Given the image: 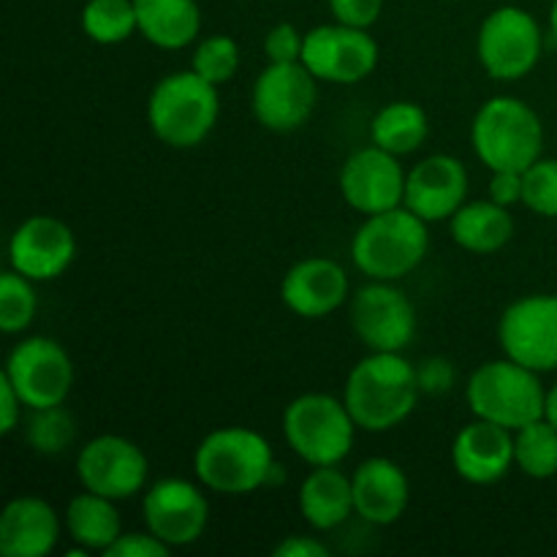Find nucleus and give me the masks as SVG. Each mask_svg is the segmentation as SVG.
I'll use <instances>...</instances> for the list:
<instances>
[{
  "label": "nucleus",
  "instance_id": "1",
  "mask_svg": "<svg viewBox=\"0 0 557 557\" xmlns=\"http://www.w3.org/2000/svg\"><path fill=\"white\" fill-rule=\"evenodd\" d=\"M419 389L417 364L400 351H370L359 359L343 386V403L364 433H389L413 411Z\"/></svg>",
  "mask_w": 557,
  "mask_h": 557
},
{
  "label": "nucleus",
  "instance_id": "2",
  "mask_svg": "<svg viewBox=\"0 0 557 557\" xmlns=\"http://www.w3.org/2000/svg\"><path fill=\"white\" fill-rule=\"evenodd\" d=\"M196 479L205 490L226 498L250 495L281 479L270 441L253 428H218L194 451Z\"/></svg>",
  "mask_w": 557,
  "mask_h": 557
},
{
  "label": "nucleus",
  "instance_id": "3",
  "mask_svg": "<svg viewBox=\"0 0 557 557\" xmlns=\"http://www.w3.org/2000/svg\"><path fill=\"white\" fill-rule=\"evenodd\" d=\"M221 96L212 82L194 69L158 79L147 98V125L152 136L174 150H194L215 131Z\"/></svg>",
  "mask_w": 557,
  "mask_h": 557
},
{
  "label": "nucleus",
  "instance_id": "4",
  "mask_svg": "<svg viewBox=\"0 0 557 557\" xmlns=\"http://www.w3.org/2000/svg\"><path fill=\"white\" fill-rule=\"evenodd\" d=\"M471 145L490 172H525L544 156V123L522 98L495 96L473 114Z\"/></svg>",
  "mask_w": 557,
  "mask_h": 557
},
{
  "label": "nucleus",
  "instance_id": "5",
  "mask_svg": "<svg viewBox=\"0 0 557 557\" xmlns=\"http://www.w3.org/2000/svg\"><path fill=\"white\" fill-rule=\"evenodd\" d=\"M430 250L428 221L408 207L364 218L351 239V261L370 281H403Z\"/></svg>",
  "mask_w": 557,
  "mask_h": 557
},
{
  "label": "nucleus",
  "instance_id": "6",
  "mask_svg": "<svg viewBox=\"0 0 557 557\" xmlns=\"http://www.w3.org/2000/svg\"><path fill=\"white\" fill-rule=\"evenodd\" d=\"M539 375L509 357L479 364L466 384V403L473 419L500 424L511 433L542 419L547 389Z\"/></svg>",
  "mask_w": 557,
  "mask_h": 557
},
{
  "label": "nucleus",
  "instance_id": "7",
  "mask_svg": "<svg viewBox=\"0 0 557 557\" xmlns=\"http://www.w3.org/2000/svg\"><path fill=\"white\" fill-rule=\"evenodd\" d=\"M357 430L343 397L324 392H305L283 411L288 449L310 468L341 466L351 455Z\"/></svg>",
  "mask_w": 557,
  "mask_h": 557
},
{
  "label": "nucleus",
  "instance_id": "8",
  "mask_svg": "<svg viewBox=\"0 0 557 557\" xmlns=\"http://www.w3.org/2000/svg\"><path fill=\"white\" fill-rule=\"evenodd\" d=\"M544 52L542 25L520 5H500L484 16L476 36V54L487 76L517 82L531 74Z\"/></svg>",
  "mask_w": 557,
  "mask_h": 557
},
{
  "label": "nucleus",
  "instance_id": "9",
  "mask_svg": "<svg viewBox=\"0 0 557 557\" xmlns=\"http://www.w3.org/2000/svg\"><path fill=\"white\" fill-rule=\"evenodd\" d=\"M3 375L27 411L63 406L74 389V362L69 351L44 335L22 337L5 357Z\"/></svg>",
  "mask_w": 557,
  "mask_h": 557
},
{
  "label": "nucleus",
  "instance_id": "10",
  "mask_svg": "<svg viewBox=\"0 0 557 557\" xmlns=\"http://www.w3.org/2000/svg\"><path fill=\"white\" fill-rule=\"evenodd\" d=\"M82 490L112 500H128L145 493L150 482V460L145 449L125 435H96L79 449L74 462Z\"/></svg>",
  "mask_w": 557,
  "mask_h": 557
},
{
  "label": "nucleus",
  "instance_id": "11",
  "mask_svg": "<svg viewBox=\"0 0 557 557\" xmlns=\"http://www.w3.org/2000/svg\"><path fill=\"white\" fill-rule=\"evenodd\" d=\"M141 520L152 536L172 549L190 547L210 525V500L205 487L188 479L169 476L147 484L141 495Z\"/></svg>",
  "mask_w": 557,
  "mask_h": 557
},
{
  "label": "nucleus",
  "instance_id": "12",
  "mask_svg": "<svg viewBox=\"0 0 557 557\" xmlns=\"http://www.w3.org/2000/svg\"><path fill=\"white\" fill-rule=\"evenodd\" d=\"M319 101V79L302 63H270L250 87L256 123L275 134L302 128Z\"/></svg>",
  "mask_w": 557,
  "mask_h": 557
},
{
  "label": "nucleus",
  "instance_id": "13",
  "mask_svg": "<svg viewBox=\"0 0 557 557\" xmlns=\"http://www.w3.org/2000/svg\"><path fill=\"white\" fill-rule=\"evenodd\" d=\"M381 49L370 30L351 25H319L305 33L299 63L319 82L332 85H359L375 71Z\"/></svg>",
  "mask_w": 557,
  "mask_h": 557
},
{
  "label": "nucleus",
  "instance_id": "14",
  "mask_svg": "<svg viewBox=\"0 0 557 557\" xmlns=\"http://www.w3.org/2000/svg\"><path fill=\"white\" fill-rule=\"evenodd\" d=\"M504 357L536 370H557V294H528L515 299L498 321Z\"/></svg>",
  "mask_w": 557,
  "mask_h": 557
},
{
  "label": "nucleus",
  "instance_id": "15",
  "mask_svg": "<svg viewBox=\"0 0 557 557\" xmlns=\"http://www.w3.org/2000/svg\"><path fill=\"white\" fill-rule=\"evenodd\" d=\"M351 326L368 351H406L417 335V308L395 281H370L351 297Z\"/></svg>",
  "mask_w": 557,
  "mask_h": 557
},
{
  "label": "nucleus",
  "instance_id": "16",
  "mask_svg": "<svg viewBox=\"0 0 557 557\" xmlns=\"http://www.w3.org/2000/svg\"><path fill=\"white\" fill-rule=\"evenodd\" d=\"M406 174L400 158L381 150L379 145H368L346 158L337 174V188H341L343 201L359 215H379V212L403 207Z\"/></svg>",
  "mask_w": 557,
  "mask_h": 557
},
{
  "label": "nucleus",
  "instance_id": "17",
  "mask_svg": "<svg viewBox=\"0 0 557 557\" xmlns=\"http://www.w3.org/2000/svg\"><path fill=\"white\" fill-rule=\"evenodd\" d=\"M76 259V237L54 215H33L14 228L9 239V264L33 283H49L65 275Z\"/></svg>",
  "mask_w": 557,
  "mask_h": 557
},
{
  "label": "nucleus",
  "instance_id": "18",
  "mask_svg": "<svg viewBox=\"0 0 557 557\" xmlns=\"http://www.w3.org/2000/svg\"><path fill=\"white\" fill-rule=\"evenodd\" d=\"M468 196V169L460 158L435 152L422 158L411 172L406 174V196L403 207L417 212L422 221H449Z\"/></svg>",
  "mask_w": 557,
  "mask_h": 557
},
{
  "label": "nucleus",
  "instance_id": "19",
  "mask_svg": "<svg viewBox=\"0 0 557 557\" xmlns=\"http://www.w3.org/2000/svg\"><path fill=\"white\" fill-rule=\"evenodd\" d=\"M451 468L476 487H490L515 468V433L500 424L473 419L451 441Z\"/></svg>",
  "mask_w": 557,
  "mask_h": 557
},
{
  "label": "nucleus",
  "instance_id": "20",
  "mask_svg": "<svg viewBox=\"0 0 557 557\" xmlns=\"http://www.w3.org/2000/svg\"><path fill=\"white\" fill-rule=\"evenodd\" d=\"M281 299L299 319H324L348 302V275L335 259L310 256L281 281Z\"/></svg>",
  "mask_w": 557,
  "mask_h": 557
},
{
  "label": "nucleus",
  "instance_id": "21",
  "mask_svg": "<svg viewBox=\"0 0 557 557\" xmlns=\"http://www.w3.org/2000/svg\"><path fill=\"white\" fill-rule=\"evenodd\" d=\"M354 515L370 525H395L411 504L408 473L389 457H370L351 473Z\"/></svg>",
  "mask_w": 557,
  "mask_h": 557
},
{
  "label": "nucleus",
  "instance_id": "22",
  "mask_svg": "<svg viewBox=\"0 0 557 557\" xmlns=\"http://www.w3.org/2000/svg\"><path fill=\"white\" fill-rule=\"evenodd\" d=\"M63 520L49 500L38 495H16L0 515V555L47 557L63 533Z\"/></svg>",
  "mask_w": 557,
  "mask_h": 557
},
{
  "label": "nucleus",
  "instance_id": "23",
  "mask_svg": "<svg viewBox=\"0 0 557 557\" xmlns=\"http://www.w3.org/2000/svg\"><path fill=\"white\" fill-rule=\"evenodd\" d=\"M297 506L302 520L313 531H335L354 515V484L341 466L310 468L297 493Z\"/></svg>",
  "mask_w": 557,
  "mask_h": 557
},
{
  "label": "nucleus",
  "instance_id": "24",
  "mask_svg": "<svg viewBox=\"0 0 557 557\" xmlns=\"http://www.w3.org/2000/svg\"><path fill=\"white\" fill-rule=\"evenodd\" d=\"M449 232L451 239L468 253L493 256L515 237V215H511V207L493 199L466 201L449 218Z\"/></svg>",
  "mask_w": 557,
  "mask_h": 557
},
{
  "label": "nucleus",
  "instance_id": "25",
  "mask_svg": "<svg viewBox=\"0 0 557 557\" xmlns=\"http://www.w3.org/2000/svg\"><path fill=\"white\" fill-rule=\"evenodd\" d=\"M136 25L152 47L177 52L190 47L201 30V9L196 0H134Z\"/></svg>",
  "mask_w": 557,
  "mask_h": 557
},
{
  "label": "nucleus",
  "instance_id": "26",
  "mask_svg": "<svg viewBox=\"0 0 557 557\" xmlns=\"http://www.w3.org/2000/svg\"><path fill=\"white\" fill-rule=\"evenodd\" d=\"M65 533L71 544L90 549V553H107L117 536L123 533V520H120L117 500L103 498V495L82 490L79 495L69 500L63 517Z\"/></svg>",
  "mask_w": 557,
  "mask_h": 557
},
{
  "label": "nucleus",
  "instance_id": "27",
  "mask_svg": "<svg viewBox=\"0 0 557 557\" xmlns=\"http://www.w3.org/2000/svg\"><path fill=\"white\" fill-rule=\"evenodd\" d=\"M430 136V117L413 101H392L375 112L370 123V141L381 150L403 158L417 152Z\"/></svg>",
  "mask_w": 557,
  "mask_h": 557
},
{
  "label": "nucleus",
  "instance_id": "28",
  "mask_svg": "<svg viewBox=\"0 0 557 557\" xmlns=\"http://www.w3.org/2000/svg\"><path fill=\"white\" fill-rule=\"evenodd\" d=\"M515 466L525 473L528 479H544L557 476V428L549 424L547 419H536V422L525 424V428L515 430Z\"/></svg>",
  "mask_w": 557,
  "mask_h": 557
},
{
  "label": "nucleus",
  "instance_id": "29",
  "mask_svg": "<svg viewBox=\"0 0 557 557\" xmlns=\"http://www.w3.org/2000/svg\"><path fill=\"white\" fill-rule=\"evenodd\" d=\"M79 22L85 36L101 47H114L139 33L134 0H87Z\"/></svg>",
  "mask_w": 557,
  "mask_h": 557
},
{
  "label": "nucleus",
  "instance_id": "30",
  "mask_svg": "<svg viewBox=\"0 0 557 557\" xmlns=\"http://www.w3.org/2000/svg\"><path fill=\"white\" fill-rule=\"evenodd\" d=\"M76 441V419L65 406L38 408L27 419V444L36 455L58 457Z\"/></svg>",
  "mask_w": 557,
  "mask_h": 557
},
{
  "label": "nucleus",
  "instance_id": "31",
  "mask_svg": "<svg viewBox=\"0 0 557 557\" xmlns=\"http://www.w3.org/2000/svg\"><path fill=\"white\" fill-rule=\"evenodd\" d=\"M33 286L36 283L16 270H5L0 275V330L5 335H20L36 319L38 297Z\"/></svg>",
  "mask_w": 557,
  "mask_h": 557
},
{
  "label": "nucleus",
  "instance_id": "32",
  "mask_svg": "<svg viewBox=\"0 0 557 557\" xmlns=\"http://www.w3.org/2000/svg\"><path fill=\"white\" fill-rule=\"evenodd\" d=\"M239 63H243V52L239 44L232 36H207L196 44L194 58H190V69L215 87L226 85L237 76Z\"/></svg>",
  "mask_w": 557,
  "mask_h": 557
},
{
  "label": "nucleus",
  "instance_id": "33",
  "mask_svg": "<svg viewBox=\"0 0 557 557\" xmlns=\"http://www.w3.org/2000/svg\"><path fill=\"white\" fill-rule=\"evenodd\" d=\"M522 205L539 218H557V158H539L522 172Z\"/></svg>",
  "mask_w": 557,
  "mask_h": 557
},
{
  "label": "nucleus",
  "instance_id": "34",
  "mask_svg": "<svg viewBox=\"0 0 557 557\" xmlns=\"http://www.w3.org/2000/svg\"><path fill=\"white\" fill-rule=\"evenodd\" d=\"M302 47L305 33H299L292 22H277L264 38V54L270 63H299Z\"/></svg>",
  "mask_w": 557,
  "mask_h": 557
},
{
  "label": "nucleus",
  "instance_id": "35",
  "mask_svg": "<svg viewBox=\"0 0 557 557\" xmlns=\"http://www.w3.org/2000/svg\"><path fill=\"white\" fill-rule=\"evenodd\" d=\"M417 379L422 395H449L455 389L457 370L446 357H428L417 364Z\"/></svg>",
  "mask_w": 557,
  "mask_h": 557
},
{
  "label": "nucleus",
  "instance_id": "36",
  "mask_svg": "<svg viewBox=\"0 0 557 557\" xmlns=\"http://www.w3.org/2000/svg\"><path fill=\"white\" fill-rule=\"evenodd\" d=\"M169 553H172V547L145 528V531L120 533L117 542L103 553V557H166Z\"/></svg>",
  "mask_w": 557,
  "mask_h": 557
},
{
  "label": "nucleus",
  "instance_id": "37",
  "mask_svg": "<svg viewBox=\"0 0 557 557\" xmlns=\"http://www.w3.org/2000/svg\"><path fill=\"white\" fill-rule=\"evenodd\" d=\"M330 11L341 25L370 30L384 11V0H330Z\"/></svg>",
  "mask_w": 557,
  "mask_h": 557
},
{
  "label": "nucleus",
  "instance_id": "38",
  "mask_svg": "<svg viewBox=\"0 0 557 557\" xmlns=\"http://www.w3.org/2000/svg\"><path fill=\"white\" fill-rule=\"evenodd\" d=\"M490 199L504 207L522 205V172H493Z\"/></svg>",
  "mask_w": 557,
  "mask_h": 557
},
{
  "label": "nucleus",
  "instance_id": "39",
  "mask_svg": "<svg viewBox=\"0 0 557 557\" xmlns=\"http://www.w3.org/2000/svg\"><path fill=\"white\" fill-rule=\"evenodd\" d=\"M22 408H25L22 397L16 395L11 381L0 373V433L3 435L14 433L16 424H20L22 419Z\"/></svg>",
  "mask_w": 557,
  "mask_h": 557
},
{
  "label": "nucleus",
  "instance_id": "40",
  "mask_svg": "<svg viewBox=\"0 0 557 557\" xmlns=\"http://www.w3.org/2000/svg\"><path fill=\"white\" fill-rule=\"evenodd\" d=\"M272 555L275 557H330V547H326L324 542H319L315 536H299V533H294V536L281 539V542L275 544V549H272Z\"/></svg>",
  "mask_w": 557,
  "mask_h": 557
},
{
  "label": "nucleus",
  "instance_id": "41",
  "mask_svg": "<svg viewBox=\"0 0 557 557\" xmlns=\"http://www.w3.org/2000/svg\"><path fill=\"white\" fill-rule=\"evenodd\" d=\"M544 419L557 428V381L547 389V403H544Z\"/></svg>",
  "mask_w": 557,
  "mask_h": 557
},
{
  "label": "nucleus",
  "instance_id": "42",
  "mask_svg": "<svg viewBox=\"0 0 557 557\" xmlns=\"http://www.w3.org/2000/svg\"><path fill=\"white\" fill-rule=\"evenodd\" d=\"M549 30L557 38V0H553V9H549Z\"/></svg>",
  "mask_w": 557,
  "mask_h": 557
}]
</instances>
